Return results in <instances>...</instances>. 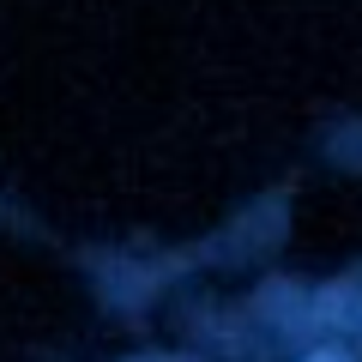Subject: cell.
<instances>
[{"mask_svg": "<svg viewBox=\"0 0 362 362\" xmlns=\"http://www.w3.org/2000/svg\"><path fill=\"white\" fill-rule=\"evenodd\" d=\"M320 362H338V356H320Z\"/></svg>", "mask_w": 362, "mask_h": 362, "instance_id": "1", "label": "cell"}]
</instances>
